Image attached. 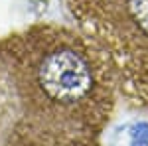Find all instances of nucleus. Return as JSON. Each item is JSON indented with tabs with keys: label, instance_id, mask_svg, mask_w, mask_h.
I'll list each match as a JSON object with an SVG mask.
<instances>
[{
	"label": "nucleus",
	"instance_id": "f257e3e1",
	"mask_svg": "<svg viewBox=\"0 0 148 146\" xmlns=\"http://www.w3.org/2000/svg\"><path fill=\"white\" fill-rule=\"evenodd\" d=\"M18 123L63 138H101L121 97L107 57L77 28L34 24L0 40Z\"/></svg>",
	"mask_w": 148,
	"mask_h": 146
},
{
	"label": "nucleus",
	"instance_id": "f03ea898",
	"mask_svg": "<svg viewBox=\"0 0 148 146\" xmlns=\"http://www.w3.org/2000/svg\"><path fill=\"white\" fill-rule=\"evenodd\" d=\"M83 32L107 57L119 95L148 111V0H119L103 20Z\"/></svg>",
	"mask_w": 148,
	"mask_h": 146
},
{
	"label": "nucleus",
	"instance_id": "7ed1b4c3",
	"mask_svg": "<svg viewBox=\"0 0 148 146\" xmlns=\"http://www.w3.org/2000/svg\"><path fill=\"white\" fill-rule=\"evenodd\" d=\"M18 123V103H16V93L12 87L10 75L6 63L0 56V146L8 140L10 132Z\"/></svg>",
	"mask_w": 148,
	"mask_h": 146
},
{
	"label": "nucleus",
	"instance_id": "20e7f679",
	"mask_svg": "<svg viewBox=\"0 0 148 146\" xmlns=\"http://www.w3.org/2000/svg\"><path fill=\"white\" fill-rule=\"evenodd\" d=\"M81 30L91 28L116 6L119 0H63Z\"/></svg>",
	"mask_w": 148,
	"mask_h": 146
},
{
	"label": "nucleus",
	"instance_id": "39448f33",
	"mask_svg": "<svg viewBox=\"0 0 148 146\" xmlns=\"http://www.w3.org/2000/svg\"><path fill=\"white\" fill-rule=\"evenodd\" d=\"M111 146H148V119H138L130 123L121 124L114 128L111 140Z\"/></svg>",
	"mask_w": 148,
	"mask_h": 146
}]
</instances>
